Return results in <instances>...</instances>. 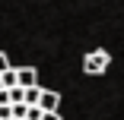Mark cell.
I'll return each mask as SVG.
<instances>
[{
	"instance_id": "cell-8",
	"label": "cell",
	"mask_w": 124,
	"mask_h": 120,
	"mask_svg": "<svg viewBox=\"0 0 124 120\" xmlns=\"http://www.w3.org/2000/svg\"><path fill=\"white\" fill-rule=\"evenodd\" d=\"M0 92H3V79H0Z\"/></svg>"
},
{
	"instance_id": "cell-7",
	"label": "cell",
	"mask_w": 124,
	"mask_h": 120,
	"mask_svg": "<svg viewBox=\"0 0 124 120\" xmlns=\"http://www.w3.org/2000/svg\"><path fill=\"white\" fill-rule=\"evenodd\" d=\"M41 120H61V114H45Z\"/></svg>"
},
{
	"instance_id": "cell-2",
	"label": "cell",
	"mask_w": 124,
	"mask_h": 120,
	"mask_svg": "<svg viewBox=\"0 0 124 120\" xmlns=\"http://www.w3.org/2000/svg\"><path fill=\"white\" fill-rule=\"evenodd\" d=\"M38 107H41L45 114H57V107H61V95H57V92H51V88H45V92H41Z\"/></svg>"
},
{
	"instance_id": "cell-3",
	"label": "cell",
	"mask_w": 124,
	"mask_h": 120,
	"mask_svg": "<svg viewBox=\"0 0 124 120\" xmlns=\"http://www.w3.org/2000/svg\"><path fill=\"white\" fill-rule=\"evenodd\" d=\"M16 76H19V88H35V85H38V73H35V66H19Z\"/></svg>"
},
{
	"instance_id": "cell-5",
	"label": "cell",
	"mask_w": 124,
	"mask_h": 120,
	"mask_svg": "<svg viewBox=\"0 0 124 120\" xmlns=\"http://www.w3.org/2000/svg\"><path fill=\"white\" fill-rule=\"evenodd\" d=\"M10 69H13V66H10V57H7V54H0V76H7Z\"/></svg>"
},
{
	"instance_id": "cell-6",
	"label": "cell",
	"mask_w": 124,
	"mask_h": 120,
	"mask_svg": "<svg viewBox=\"0 0 124 120\" xmlns=\"http://www.w3.org/2000/svg\"><path fill=\"white\" fill-rule=\"evenodd\" d=\"M41 117H45L41 107H29V114H26V120H41Z\"/></svg>"
},
{
	"instance_id": "cell-4",
	"label": "cell",
	"mask_w": 124,
	"mask_h": 120,
	"mask_svg": "<svg viewBox=\"0 0 124 120\" xmlns=\"http://www.w3.org/2000/svg\"><path fill=\"white\" fill-rule=\"evenodd\" d=\"M41 92H45V88H38V85H35V88H26V104H29V107H38Z\"/></svg>"
},
{
	"instance_id": "cell-1",
	"label": "cell",
	"mask_w": 124,
	"mask_h": 120,
	"mask_svg": "<svg viewBox=\"0 0 124 120\" xmlns=\"http://www.w3.org/2000/svg\"><path fill=\"white\" fill-rule=\"evenodd\" d=\"M108 63H111L108 51H92V54H86V57H83V73L99 76V73H105V69H108Z\"/></svg>"
}]
</instances>
